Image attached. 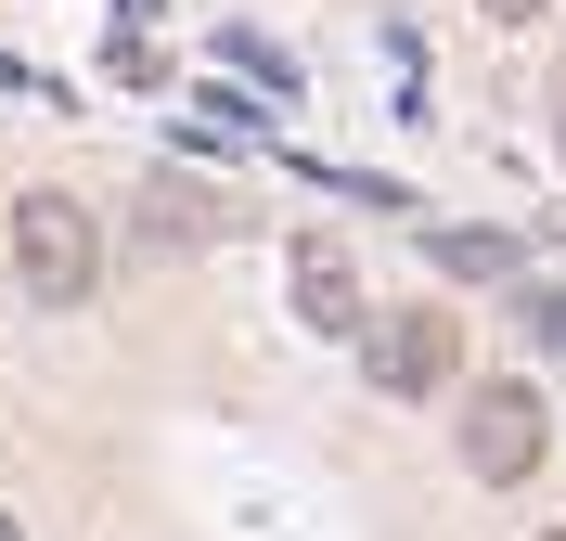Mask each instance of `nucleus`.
I'll return each mask as SVG.
<instances>
[{
    "instance_id": "obj_10",
    "label": "nucleus",
    "mask_w": 566,
    "mask_h": 541,
    "mask_svg": "<svg viewBox=\"0 0 566 541\" xmlns=\"http://www.w3.org/2000/svg\"><path fill=\"white\" fill-rule=\"evenodd\" d=\"M155 13H168V0H116V39H142V27H155Z\"/></svg>"
},
{
    "instance_id": "obj_14",
    "label": "nucleus",
    "mask_w": 566,
    "mask_h": 541,
    "mask_svg": "<svg viewBox=\"0 0 566 541\" xmlns=\"http://www.w3.org/2000/svg\"><path fill=\"white\" fill-rule=\"evenodd\" d=\"M0 284H13V271H0Z\"/></svg>"
},
{
    "instance_id": "obj_2",
    "label": "nucleus",
    "mask_w": 566,
    "mask_h": 541,
    "mask_svg": "<svg viewBox=\"0 0 566 541\" xmlns=\"http://www.w3.org/2000/svg\"><path fill=\"white\" fill-rule=\"evenodd\" d=\"M541 438H554V413H541L528 374H490V387H463V465L490 477V490H515V477L541 465Z\"/></svg>"
},
{
    "instance_id": "obj_11",
    "label": "nucleus",
    "mask_w": 566,
    "mask_h": 541,
    "mask_svg": "<svg viewBox=\"0 0 566 541\" xmlns=\"http://www.w3.org/2000/svg\"><path fill=\"white\" fill-rule=\"evenodd\" d=\"M490 13H502V27H528V13H554V0H490Z\"/></svg>"
},
{
    "instance_id": "obj_9",
    "label": "nucleus",
    "mask_w": 566,
    "mask_h": 541,
    "mask_svg": "<svg viewBox=\"0 0 566 541\" xmlns=\"http://www.w3.org/2000/svg\"><path fill=\"white\" fill-rule=\"evenodd\" d=\"M104 65H116V77H129V91H168V52H155V39H116Z\"/></svg>"
},
{
    "instance_id": "obj_7",
    "label": "nucleus",
    "mask_w": 566,
    "mask_h": 541,
    "mask_svg": "<svg viewBox=\"0 0 566 541\" xmlns=\"http://www.w3.org/2000/svg\"><path fill=\"white\" fill-rule=\"evenodd\" d=\"M515 323H528V348H541V361H566V296H554V284L515 296Z\"/></svg>"
},
{
    "instance_id": "obj_6",
    "label": "nucleus",
    "mask_w": 566,
    "mask_h": 541,
    "mask_svg": "<svg viewBox=\"0 0 566 541\" xmlns=\"http://www.w3.org/2000/svg\"><path fill=\"white\" fill-rule=\"evenodd\" d=\"M424 258H438L451 284H502V271H515V232H476V219H451V232H424Z\"/></svg>"
},
{
    "instance_id": "obj_3",
    "label": "nucleus",
    "mask_w": 566,
    "mask_h": 541,
    "mask_svg": "<svg viewBox=\"0 0 566 541\" xmlns=\"http://www.w3.org/2000/svg\"><path fill=\"white\" fill-rule=\"evenodd\" d=\"M360 335H374V387L387 399H424L463 374V310H374Z\"/></svg>"
},
{
    "instance_id": "obj_15",
    "label": "nucleus",
    "mask_w": 566,
    "mask_h": 541,
    "mask_svg": "<svg viewBox=\"0 0 566 541\" xmlns=\"http://www.w3.org/2000/svg\"><path fill=\"white\" fill-rule=\"evenodd\" d=\"M554 541H566V529H554Z\"/></svg>"
},
{
    "instance_id": "obj_5",
    "label": "nucleus",
    "mask_w": 566,
    "mask_h": 541,
    "mask_svg": "<svg viewBox=\"0 0 566 541\" xmlns=\"http://www.w3.org/2000/svg\"><path fill=\"white\" fill-rule=\"evenodd\" d=\"M207 232H232L219 194H193V180H155L142 194V246H207Z\"/></svg>"
},
{
    "instance_id": "obj_12",
    "label": "nucleus",
    "mask_w": 566,
    "mask_h": 541,
    "mask_svg": "<svg viewBox=\"0 0 566 541\" xmlns=\"http://www.w3.org/2000/svg\"><path fill=\"white\" fill-rule=\"evenodd\" d=\"M554 143H566V65H554Z\"/></svg>"
},
{
    "instance_id": "obj_13",
    "label": "nucleus",
    "mask_w": 566,
    "mask_h": 541,
    "mask_svg": "<svg viewBox=\"0 0 566 541\" xmlns=\"http://www.w3.org/2000/svg\"><path fill=\"white\" fill-rule=\"evenodd\" d=\"M0 541H13V516H0Z\"/></svg>"
},
{
    "instance_id": "obj_1",
    "label": "nucleus",
    "mask_w": 566,
    "mask_h": 541,
    "mask_svg": "<svg viewBox=\"0 0 566 541\" xmlns=\"http://www.w3.org/2000/svg\"><path fill=\"white\" fill-rule=\"evenodd\" d=\"M0 271L27 284V310H91V284H104V232H91V207H77V194H13V219H0Z\"/></svg>"
},
{
    "instance_id": "obj_8",
    "label": "nucleus",
    "mask_w": 566,
    "mask_h": 541,
    "mask_svg": "<svg viewBox=\"0 0 566 541\" xmlns=\"http://www.w3.org/2000/svg\"><path fill=\"white\" fill-rule=\"evenodd\" d=\"M219 52H232V65H245V77H271V91H296V65H283V52H271V39H258V27H232V39H219Z\"/></svg>"
},
{
    "instance_id": "obj_4",
    "label": "nucleus",
    "mask_w": 566,
    "mask_h": 541,
    "mask_svg": "<svg viewBox=\"0 0 566 541\" xmlns=\"http://www.w3.org/2000/svg\"><path fill=\"white\" fill-rule=\"evenodd\" d=\"M296 323H310V335H360V323H374V310H360V271L335 246H296Z\"/></svg>"
}]
</instances>
